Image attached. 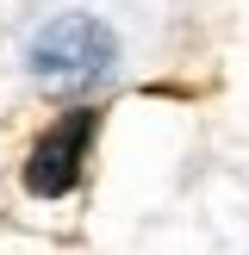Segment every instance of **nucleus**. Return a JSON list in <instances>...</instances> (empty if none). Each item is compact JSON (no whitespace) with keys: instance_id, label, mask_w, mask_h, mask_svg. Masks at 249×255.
<instances>
[{"instance_id":"nucleus-1","label":"nucleus","mask_w":249,"mask_h":255,"mask_svg":"<svg viewBox=\"0 0 249 255\" xmlns=\"http://www.w3.org/2000/svg\"><path fill=\"white\" fill-rule=\"evenodd\" d=\"M106 62H112V31L87 12H62L31 37V75L56 94L87 87L94 75H106Z\"/></svg>"},{"instance_id":"nucleus-2","label":"nucleus","mask_w":249,"mask_h":255,"mask_svg":"<svg viewBox=\"0 0 249 255\" xmlns=\"http://www.w3.org/2000/svg\"><path fill=\"white\" fill-rule=\"evenodd\" d=\"M87 137H94V112H62L56 125H50L44 137L31 143V156H25V187H31L37 199H56L75 187V174H81V156H87Z\"/></svg>"}]
</instances>
